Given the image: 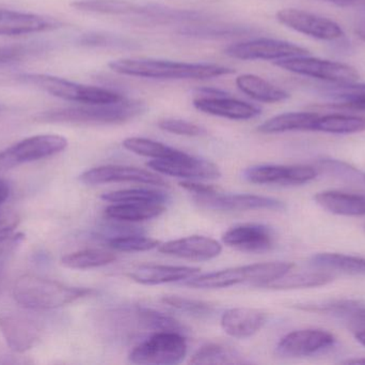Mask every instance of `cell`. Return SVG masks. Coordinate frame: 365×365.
Instances as JSON below:
<instances>
[{
  "label": "cell",
  "instance_id": "cell-1",
  "mask_svg": "<svg viewBox=\"0 0 365 365\" xmlns=\"http://www.w3.org/2000/svg\"><path fill=\"white\" fill-rule=\"evenodd\" d=\"M118 74L152 79H210L233 74L235 70L215 64H188L151 58H124L109 62Z\"/></svg>",
  "mask_w": 365,
  "mask_h": 365
},
{
  "label": "cell",
  "instance_id": "cell-2",
  "mask_svg": "<svg viewBox=\"0 0 365 365\" xmlns=\"http://www.w3.org/2000/svg\"><path fill=\"white\" fill-rule=\"evenodd\" d=\"M145 103L123 99L109 104H81L78 106L49 109L36 116V120L48 124H121L143 115Z\"/></svg>",
  "mask_w": 365,
  "mask_h": 365
},
{
  "label": "cell",
  "instance_id": "cell-3",
  "mask_svg": "<svg viewBox=\"0 0 365 365\" xmlns=\"http://www.w3.org/2000/svg\"><path fill=\"white\" fill-rule=\"evenodd\" d=\"M94 294L93 289L70 286L42 276L25 274L15 281L13 297L31 310H53Z\"/></svg>",
  "mask_w": 365,
  "mask_h": 365
},
{
  "label": "cell",
  "instance_id": "cell-4",
  "mask_svg": "<svg viewBox=\"0 0 365 365\" xmlns=\"http://www.w3.org/2000/svg\"><path fill=\"white\" fill-rule=\"evenodd\" d=\"M294 264L284 261L253 264L229 268L220 271L210 272L203 276L188 279L184 285L195 289H227L238 284L251 283L255 286L264 287L272 281L282 278L293 269Z\"/></svg>",
  "mask_w": 365,
  "mask_h": 365
},
{
  "label": "cell",
  "instance_id": "cell-5",
  "mask_svg": "<svg viewBox=\"0 0 365 365\" xmlns=\"http://www.w3.org/2000/svg\"><path fill=\"white\" fill-rule=\"evenodd\" d=\"M15 77L17 81L26 85L34 86L51 96L79 104H109L120 102L125 99L122 94L113 90L96 86L83 85L53 75L21 73Z\"/></svg>",
  "mask_w": 365,
  "mask_h": 365
},
{
  "label": "cell",
  "instance_id": "cell-6",
  "mask_svg": "<svg viewBox=\"0 0 365 365\" xmlns=\"http://www.w3.org/2000/svg\"><path fill=\"white\" fill-rule=\"evenodd\" d=\"M187 355V343L178 332H155L130 354L135 364L175 365L181 364Z\"/></svg>",
  "mask_w": 365,
  "mask_h": 365
},
{
  "label": "cell",
  "instance_id": "cell-7",
  "mask_svg": "<svg viewBox=\"0 0 365 365\" xmlns=\"http://www.w3.org/2000/svg\"><path fill=\"white\" fill-rule=\"evenodd\" d=\"M274 64L289 72L334 84L353 83L359 79L358 71L349 64L308 57V55L277 60Z\"/></svg>",
  "mask_w": 365,
  "mask_h": 365
},
{
  "label": "cell",
  "instance_id": "cell-8",
  "mask_svg": "<svg viewBox=\"0 0 365 365\" xmlns=\"http://www.w3.org/2000/svg\"><path fill=\"white\" fill-rule=\"evenodd\" d=\"M308 49L287 41L259 38L230 45L225 55L240 60H277L308 55Z\"/></svg>",
  "mask_w": 365,
  "mask_h": 365
},
{
  "label": "cell",
  "instance_id": "cell-9",
  "mask_svg": "<svg viewBox=\"0 0 365 365\" xmlns=\"http://www.w3.org/2000/svg\"><path fill=\"white\" fill-rule=\"evenodd\" d=\"M276 16L282 25L319 40L334 41L344 36L338 23L308 11L282 9Z\"/></svg>",
  "mask_w": 365,
  "mask_h": 365
},
{
  "label": "cell",
  "instance_id": "cell-10",
  "mask_svg": "<svg viewBox=\"0 0 365 365\" xmlns=\"http://www.w3.org/2000/svg\"><path fill=\"white\" fill-rule=\"evenodd\" d=\"M319 171L310 165H257L242 173L245 179L255 184L302 186L314 180Z\"/></svg>",
  "mask_w": 365,
  "mask_h": 365
},
{
  "label": "cell",
  "instance_id": "cell-11",
  "mask_svg": "<svg viewBox=\"0 0 365 365\" xmlns=\"http://www.w3.org/2000/svg\"><path fill=\"white\" fill-rule=\"evenodd\" d=\"M336 342V336L327 330H296L281 339L277 353L287 358L310 357L331 349Z\"/></svg>",
  "mask_w": 365,
  "mask_h": 365
},
{
  "label": "cell",
  "instance_id": "cell-12",
  "mask_svg": "<svg viewBox=\"0 0 365 365\" xmlns=\"http://www.w3.org/2000/svg\"><path fill=\"white\" fill-rule=\"evenodd\" d=\"M193 201L206 209L218 211H249V210H283L284 204L272 197L253 194L195 195Z\"/></svg>",
  "mask_w": 365,
  "mask_h": 365
},
{
  "label": "cell",
  "instance_id": "cell-13",
  "mask_svg": "<svg viewBox=\"0 0 365 365\" xmlns=\"http://www.w3.org/2000/svg\"><path fill=\"white\" fill-rule=\"evenodd\" d=\"M79 180L88 186H98L113 182H138L150 186H168L166 180L155 173L126 165H104L94 167L81 174Z\"/></svg>",
  "mask_w": 365,
  "mask_h": 365
},
{
  "label": "cell",
  "instance_id": "cell-14",
  "mask_svg": "<svg viewBox=\"0 0 365 365\" xmlns=\"http://www.w3.org/2000/svg\"><path fill=\"white\" fill-rule=\"evenodd\" d=\"M192 103L202 113L231 120L252 119L261 114V109L257 105L232 98L225 91L212 96H197Z\"/></svg>",
  "mask_w": 365,
  "mask_h": 365
},
{
  "label": "cell",
  "instance_id": "cell-15",
  "mask_svg": "<svg viewBox=\"0 0 365 365\" xmlns=\"http://www.w3.org/2000/svg\"><path fill=\"white\" fill-rule=\"evenodd\" d=\"M147 165L163 175L187 180L216 179L221 176L220 169L216 164L188 154L175 160H152Z\"/></svg>",
  "mask_w": 365,
  "mask_h": 365
},
{
  "label": "cell",
  "instance_id": "cell-16",
  "mask_svg": "<svg viewBox=\"0 0 365 365\" xmlns=\"http://www.w3.org/2000/svg\"><path fill=\"white\" fill-rule=\"evenodd\" d=\"M0 331L11 351L23 354L40 341L42 329L38 323L23 315H0Z\"/></svg>",
  "mask_w": 365,
  "mask_h": 365
},
{
  "label": "cell",
  "instance_id": "cell-17",
  "mask_svg": "<svg viewBox=\"0 0 365 365\" xmlns=\"http://www.w3.org/2000/svg\"><path fill=\"white\" fill-rule=\"evenodd\" d=\"M222 240L227 246L248 253L266 252L274 244L272 229L257 223L236 225L225 231Z\"/></svg>",
  "mask_w": 365,
  "mask_h": 365
},
{
  "label": "cell",
  "instance_id": "cell-18",
  "mask_svg": "<svg viewBox=\"0 0 365 365\" xmlns=\"http://www.w3.org/2000/svg\"><path fill=\"white\" fill-rule=\"evenodd\" d=\"M61 26V21L53 17L0 9V36L38 34L58 29Z\"/></svg>",
  "mask_w": 365,
  "mask_h": 365
},
{
  "label": "cell",
  "instance_id": "cell-19",
  "mask_svg": "<svg viewBox=\"0 0 365 365\" xmlns=\"http://www.w3.org/2000/svg\"><path fill=\"white\" fill-rule=\"evenodd\" d=\"M68 147V139L61 135L44 134L28 137L11 146L17 164L43 160L60 154Z\"/></svg>",
  "mask_w": 365,
  "mask_h": 365
},
{
  "label": "cell",
  "instance_id": "cell-20",
  "mask_svg": "<svg viewBox=\"0 0 365 365\" xmlns=\"http://www.w3.org/2000/svg\"><path fill=\"white\" fill-rule=\"evenodd\" d=\"M158 251L180 259L210 261L220 255L222 246L217 240L205 236H189L160 244Z\"/></svg>",
  "mask_w": 365,
  "mask_h": 365
},
{
  "label": "cell",
  "instance_id": "cell-21",
  "mask_svg": "<svg viewBox=\"0 0 365 365\" xmlns=\"http://www.w3.org/2000/svg\"><path fill=\"white\" fill-rule=\"evenodd\" d=\"M267 321L265 313L257 309L234 308L221 316V327L227 336L247 339L259 331Z\"/></svg>",
  "mask_w": 365,
  "mask_h": 365
},
{
  "label": "cell",
  "instance_id": "cell-22",
  "mask_svg": "<svg viewBox=\"0 0 365 365\" xmlns=\"http://www.w3.org/2000/svg\"><path fill=\"white\" fill-rule=\"evenodd\" d=\"M200 268L186 266L143 265L133 270L128 276L143 285H160L180 282L193 278Z\"/></svg>",
  "mask_w": 365,
  "mask_h": 365
},
{
  "label": "cell",
  "instance_id": "cell-23",
  "mask_svg": "<svg viewBox=\"0 0 365 365\" xmlns=\"http://www.w3.org/2000/svg\"><path fill=\"white\" fill-rule=\"evenodd\" d=\"M317 205L338 216H365V195L344 191L329 190L317 193Z\"/></svg>",
  "mask_w": 365,
  "mask_h": 365
},
{
  "label": "cell",
  "instance_id": "cell-24",
  "mask_svg": "<svg viewBox=\"0 0 365 365\" xmlns=\"http://www.w3.org/2000/svg\"><path fill=\"white\" fill-rule=\"evenodd\" d=\"M319 114L310 111H293L281 114L257 126V131L263 134H277L285 132H315Z\"/></svg>",
  "mask_w": 365,
  "mask_h": 365
},
{
  "label": "cell",
  "instance_id": "cell-25",
  "mask_svg": "<svg viewBox=\"0 0 365 365\" xmlns=\"http://www.w3.org/2000/svg\"><path fill=\"white\" fill-rule=\"evenodd\" d=\"M235 84L240 91L259 102L278 103L289 98L285 90L255 74L240 75L236 77Z\"/></svg>",
  "mask_w": 365,
  "mask_h": 365
},
{
  "label": "cell",
  "instance_id": "cell-26",
  "mask_svg": "<svg viewBox=\"0 0 365 365\" xmlns=\"http://www.w3.org/2000/svg\"><path fill=\"white\" fill-rule=\"evenodd\" d=\"M323 94L331 99L336 104H330V109L342 111H365V84L341 83L327 86Z\"/></svg>",
  "mask_w": 365,
  "mask_h": 365
},
{
  "label": "cell",
  "instance_id": "cell-27",
  "mask_svg": "<svg viewBox=\"0 0 365 365\" xmlns=\"http://www.w3.org/2000/svg\"><path fill=\"white\" fill-rule=\"evenodd\" d=\"M166 211L162 204L115 203L105 209V216L122 222H141L158 218Z\"/></svg>",
  "mask_w": 365,
  "mask_h": 365
},
{
  "label": "cell",
  "instance_id": "cell-28",
  "mask_svg": "<svg viewBox=\"0 0 365 365\" xmlns=\"http://www.w3.org/2000/svg\"><path fill=\"white\" fill-rule=\"evenodd\" d=\"M310 265L322 270L365 276V256L340 253H321L311 257Z\"/></svg>",
  "mask_w": 365,
  "mask_h": 365
},
{
  "label": "cell",
  "instance_id": "cell-29",
  "mask_svg": "<svg viewBox=\"0 0 365 365\" xmlns=\"http://www.w3.org/2000/svg\"><path fill=\"white\" fill-rule=\"evenodd\" d=\"M71 6L83 12L100 13L111 15H134L143 17L145 13V4H134L124 0H77Z\"/></svg>",
  "mask_w": 365,
  "mask_h": 365
},
{
  "label": "cell",
  "instance_id": "cell-30",
  "mask_svg": "<svg viewBox=\"0 0 365 365\" xmlns=\"http://www.w3.org/2000/svg\"><path fill=\"white\" fill-rule=\"evenodd\" d=\"M123 147L133 154L147 156L154 160H175L186 156V152L175 149L153 139L143 137H128L122 143Z\"/></svg>",
  "mask_w": 365,
  "mask_h": 365
},
{
  "label": "cell",
  "instance_id": "cell-31",
  "mask_svg": "<svg viewBox=\"0 0 365 365\" xmlns=\"http://www.w3.org/2000/svg\"><path fill=\"white\" fill-rule=\"evenodd\" d=\"M180 34L195 38H227V36H242L250 34L252 30L242 26L229 25V24L210 23V21H197L187 24L178 30Z\"/></svg>",
  "mask_w": 365,
  "mask_h": 365
},
{
  "label": "cell",
  "instance_id": "cell-32",
  "mask_svg": "<svg viewBox=\"0 0 365 365\" xmlns=\"http://www.w3.org/2000/svg\"><path fill=\"white\" fill-rule=\"evenodd\" d=\"M365 131V117L362 116L331 115L319 116L315 132L330 133V134H353Z\"/></svg>",
  "mask_w": 365,
  "mask_h": 365
},
{
  "label": "cell",
  "instance_id": "cell-33",
  "mask_svg": "<svg viewBox=\"0 0 365 365\" xmlns=\"http://www.w3.org/2000/svg\"><path fill=\"white\" fill-rule=\"evenodd\" d=\"M334 281L329 271L302 272V274H285L282 278L266 284V289H298L323 286Z\"/></svg>",
  "mask_w": 365,
  "mask_h": 365
},
{
  "label": "cell",
  "instance_id": "cell-34",
  "mask_svg": "<svg viewBox=\"0 0 365 365\" xmlns=\"http://www.w3.org/2000/svg\"><path fill=\"white\" fill-rule=\"evenodd\" d=\"M117 259L115 254L98 249L77 251L62 257L61 263L70 269L86 270L91 268L103 267L113 264Z\"/></svg>",
  "mask_w": 365,
  "mask_h": 365
},
{
  "label": "cell",
  "instance_id": "cell-35",
  "mask_svg": "<svg viewBox=\"0 0 365 365\" xmlns=\"http://www.w3.org/2000/svg\"><path fill=\"white\" fill-rule=\"evenodd\" d=\"M245 360L237 351L227 345H204L191 357V364H242Z\"/></svg>",
  "mask_w": 365,
  "mask_h": 365
},
{
  "label": "cell",
  "instance_id": "cell-36",
  "mask_svg": "<svg viewBox=\"0 0 365 365\" xmlns=\"http://www.w3.org/2000/svg\"><path fill=\"white\" fill-rule=\"evenodd\" d=\"M136 314L139 323L153 331L178 332L181 334L187 332L186 326L171 315L147 308H139Z\"/></svg>",
  "mask_w": 365,
  "mask_h": 365
},
{
  "label": "cell",
  "instance_id": "cell-37",
  "mask_svg": "<svg viewBox=\"0 0 365 365\" xmlns=\"http://www.w3.org/2000/svg\"><path fill=\"white\" fill-rule=\"evenodd\" d=\"M102 199L110 203H149L165 204L168 196L160 191L149 189H128V190L113 191L102 195Z\"/></svg>",
  "mask_w": 365,
  "mask_h": 365
},
{
  "label": "cell",
  "instance_id": "cell-38",
  "mask_svg": "<svg viewBox=\"0 0 365 365\" xmlns=\"http://www.w3.org/2000/svg\"><path fill=\"white\" fill-rule=\"evenodd\" d=\"M107 246L118 252H145L158 248L160 241L145 236L123 235L109 238Z\"/></svg>",
  "mask_w": 365,
  "mask_h": 365
},
{
  "label": "cell",
  "instance_id": "cell-39",
  "mask_svg": "<svg viewBox=\"0 0 365 365\" xmlns=\"http://www.w3.org/2000/svg\"><path fill=\"white\" fill-rule=\"evenodd\" d=\"M361 301L353 299H334L326 301L313 302V304H297L296 308L308 312L321 313V314L334 315L343 317L349 314L354 309L361 304Z\"/></svg>",
  "mask_w": 365,
  "mask_h": 365
},
{
  "label": "cell",
  "instance_id": "cell-40",
  "mask_svg": "<svg viewBox=\"0 0 365 365\" xmlns=\"http://www.w3.org/2000/svg\"><path fill=\"white\" fill-rule=\"evenodd\" d=\"M162 302L179 312L190 316L199 317V319L210 316L215 311L214 306L208 302L181 297V296H165L162 298Z\"/></svg>",
  "mask_w": 365,
  "mask_h": 365
},
{
  "label": "cell",
  "instance_id": "cell-41",
  "mask_svg": "<svg viewBox=\"0 0 365 365\" xmlns=\"http://www.w3.org/2000/svg\"><path fill=\"white\" fill-rule=\"evenodd\" d=\"M78 44L87 47H111V49H134L133 41L109 32L90 31L77 39Z\"/></svg>",
  "mask_w": 365,
  "mask_h": 365
},
{
  "label": "cell",
  "instance_id": "cell-42",
  "mask_svg": "<svg viewBox=\"0 0 365 365\" xmlns=\"http://www.w3.org/2000/svg\"><path fill=\"white\" fill-rule=\"evenodd\" d=\"M158 128L165 132L182 135V136L195 137L206 134V130L203 126L186 120L175 119V118L160 120L158 122Z\"/></svg>",
  "mask_w": 365,
  "mask_h": 365
},
{
  "label": "cell",
  "instance_id": "cell-43",
  "mask_svg": "<svg viewBox=\"0 0 365 365\" xmlns=\"http://www.w3.org/2000/svg\"><path fill=\"white\" fill-rule=\"evenodd\" d=\"M38 51H41V47L36 44L0 45V64L21 61L28 56Z\"/></svg>",
  "mask_w": 365,
  "mask_h": 365
},
{
  "label": "cell",
  "instance_id": "cell-44",
  "mask_svg": "<svg viewBox=\"0 0 365 365\" xmlns=\"http://www.w3.org/2000/svg\"><path fill=\"white\" fill-rule=\"evenodd\" d=\"M19 223V216L14 211H0V246H4L11 239V236Z\"/></svg>",
  "mask_w": 365,
  "mask_h": 365
},
{
  "label": "cell",
  "instance_id": "cell-45",
  "mask_svg": "<svg viewBox=\"0 0 365 365\" xmlns=\"http://www.w3.org/2000/svg\"><path fill=\"white\" fill-rule=\"evenodd\" d=\"M180 186L195 195H210L218 192V189L210 186V184H199V182L191 181V180H185L180 184Z\"/></svg>",
  "mask_w": 365,
  "mask_h": 365
},
{
  "label": "cell",
  "instance_id": "cell-46",
  "mask_svg": "<svg viewBox=\"0 0 365 365\" xmlns=\"http://www.w3.org/2000/svg\"><path fill=\"white\" fill-rule=\"evenodd\" d=\"M343 319L349 321L354 327L359 328L360 330L365 329V304H361L357 308L345 315Z\"/></svg>",
  "mask_w": 365,
  "mask_h": 365
},
{
  "label": "cell",
  "instance_id": "cell-47",
  "mask_svg": "<svg viewBox=\"0 0 365 365\" xmlns=\"http://www.w3.org/2000/svg\"><path fill=\"white\" fill-rule=\"evenodd\" d=\"M19 166L10 147L0 151V173L13 169V167Z\"/></svg>",
  "mask_w": 365,
  "mask_h": 365
},
{
  "label": "cell",
  "instance_id": "cell-48",
  "mask_svg": "<svg viewBox=\"0 0 365 365\" xmlns=\"http://www.w3.org/2000/svg\"><path fill=\"white\" fill-rule=\"evenodd\" d=\"M10 195V186L4 179H0V206L8 199Z\"/></svg>",
  "mask_w": 365,
  "mask_h": 365
},
{
  "label": "cell",
  "instance_id": "cell-49",
  "mask_svg": "<svg viewBox=\"0 0 365 365\" xmlns=\"http://www.w3.org/2000/svg\"><path fill=\"white\" fill-rule=\"evenodd\" d=\"M355 32L365 42V16L359 17L355 23Z\"/></svg>",
  "mask_w": 365,
  "mask_h": 365
},
{
  "label": "cell",
  "instance_id": "cell-50",
  "mask_svg": "<svg viewBox=\"0 0 365 365\" xmlns=\"http://www.w3.org/2000/svg\"><path fill=\"white\" fill-rule=\"evenodd\" d=\"M17 364V360H15L12 355L4 353V351L0 349V364Z\"/></svg>",
  "mask_w": 365,
  "mask_h": 365
},
{
  "label": "cell",
  "instance_id": "cell-51",
  "mask_svg": "<svg viewBox=\"0 0 365 365\" xmlns=\"http://www.w3.org/2000/svg\"><path fill=\"white\" fill-rule=\"evenodd\" d=\"M323 1L330 2L338 6H349L355 4V0H323Z\"/></svg>",
  "mask_w": 365,
  "mask_h": 365
},
{
  "label": "cell",
  "instance_id": "cell-52",
  "mask_svg": "<svg viewBox=\"0 0 365 365\" xmlns=\"http://www.w3.org/2000/svg\"><path fill=\"white\" fill-rule=\"evenodd\" d=\"M356 340L365 347V329L356 331Z\"/></svg>",
  "mask_w": 365,
  "mask_h": 365
},
{
  "label": "cell",
  "instance_id": "cell-53",
  "mask_svg": "<svg viewBox=\"0 0 365 365\" xmlns=\"http://www.w3.org/2000/svg\"><path fill=\"white\" fill-rule=\"evenodd\" d=\"M342 364H365V358H359V359H351L343 361Z\"/></svg>",
  "mask_w": 365,
  "mask_h": 365
},
{
  "label": "cell",
  "instance_id": "cell-54",
  "mask_svg": "<svg viewBox=\"0 0 365 365\" xmlns=\"http://www.w3.org/2000/svg\"><path fill=\"white\" fill-rule=\"evenodd\" d=\"M357 6H361V8L365 9V0H355V4Z\"/></svg>",
  "mask_w": 365,
  "mask_h": 365
}]
</instances>
